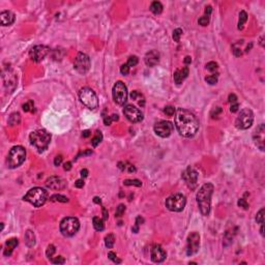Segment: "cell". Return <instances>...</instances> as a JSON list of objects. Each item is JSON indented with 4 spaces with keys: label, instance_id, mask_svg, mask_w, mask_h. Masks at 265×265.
<instances>
[{
    "label": "cell",
    "instance_id": "cell-1",
    "mask_svg": "<svg viewBox=\"0 0 265 265\" xmlns=\"http://www.w3.org/2000/svg\"><path fill=\"white\" fill-rule=\"evenodd\" d=\"M175 126L182 137L190 138L198 132L199 121L192 112L184 109H177L175 112Z\"/></svg>",
    "mask_w": 265,
    "mask_h": 265
},
{
    "label": "cell",
    "instance_id": "cell-2",
    "mask_svg": "<svg viewBox=\"0 0 265 265\" xmlns=\"http://www.w3.org/2000/svg\"><path fill=\"white\" fill-rule=\"evenodd\" d=\"M213 185L211 183H205L201 186L199 192L197 193V203L199 205L200 211L203 215H208L210 212L211 205V196L213 193Z\"/></svg>",
    "mask_w": 265,
    "mask_h": 265
},
{
    "label": "cell",
    "instance_id": "cell-3",
    "mask_svg": "<svg viewBox=\"0 0 265 265\" xmlns=\"http://www.w3.org/2000/svg\"><path fill=\"white\" fill-rule=\"evenodd\" d=\"M30 143L38 149V151H43L48 148L51 142V135L45 130H34L29 136Z\"/></svg>",
    "mask_w": 265,
    "mask_h": 265
},
{
    "label": "cell",
    "instance_id": "cell-4",
    "mask_svg": "<svg viewBox=\"0 0 265 265\" xmlns=\"http://www.w3.org/2000/svg\"><path fill=\"white\" fill-rule=\"evenodd\" d=\"M25 201L31 203L33 206L39 207L46 203L48 199V193L46 190L41 188H33L28 190L26 195L24 196Z\"/></svg>",
    "mask_w": 265,
    "mask_h": 265
},
{
    "label": "cell",
    "instance_id": "cell-5",
    "mask_svg": "<svg viewBox=\"0 0 265 265\" xmlns=\"http://www.w3.org/2000/svg\"><path fill=\"white\" fill-rule=\"evenodd\" d=\"M26 157V150L22 146H14L9 150L7 156V166L10 169L21 166Z\"/></svg>",
    "mask_w": 265,
    "mask_h": 265
},
{
    "label": "cell",
    "instance_id": "cell-6",
    "mask_svg": "<svg viewBox=\"0 0 265 265\" xmlns=\"http://www.w3.org/2000/svg\"><path fill=\"white\" fill-rule=\"evenodd\" d=\"M80 229V222L78 219L72 216L64 217L60 223V232L66 237L75 235Z\"/></svg>",
    "mask_w": 265,
    "mask_h": 265
},
{
    "label": "cell",
    "instance_id": "cell-7",
    "mask_svg": "<svg viewBox=\"0 0 265 265\" xmlns=\"http://www.w3.org/2000/svg\"><path fill=\"white\" fill-rule=\"evenodd\" d=\"M79 98L81 103L86 106L88 109L94 110L98 106V98H97L95 92L89 87H84L79 92Z\"/></svg>",
    "mask_w": 265,
    "mask_h": 265
},
{
    "label": "cell",
    "instance_id": "cell-8",
    "mask_svg": "<svg viewBox=\"0 0 265 265\" xmlns=\"http://www.w3.org/2000/svg\"><path fill=\"white\" fill-rule=\"evenodd\" d=\"M185 204L186 199L182 194L172 195L166 200V207L170 211H175V212H180L183 210Z\"/></svg>",
    "mask_w": 265,
    "mask_h": 265
},
{
    "label": "cell",
    "instance_id": "cell-9",
    "mask_svg": "<svg viewBox=\"0 0 265 265\" xmlns=\"http://www.w3.org/2000/svg\"><path fill=\"white\" fill-rule=\"evenodd\" d=\"M254 121V114L252 110L250 109H243L240 111L239 115L237 116L235 120V125L239 130H248L251 127Z\"/></svg>",
    "mask_w": 265,
    "mask_h": 265
},
{
    "label": "cell",
    "instance_id": "cell-10",
    "mask_svg": "<svg viewBox=\"0 0 265 265\" xmlns=\"http://www.w3.org/2000/svg\"><path fill=\"white\" fill-rule=\"evenodd\" d=\"M112 94H113V99L116 104L124 105L127 101V88L124 85V83L121 81L116 82L113 86Z\"/></svg>",
    "mask_w": 265,
    "mask_h": 265
},
{
    "label": "cell",
    "instance_id": "cell-11",
    "mask_svg": "<svg viewBox=\"0 0 265 265\" xmlns=\"http://www.w3.org/2000/svg\"><path fill=\"white\" fill-rule=\"evenodd\" d=\"M74 67L80 74H86L90 68V58L84 53H79L75 59Z\"/></svg>",
    "mask_w": 265,
    "mask_h": 265
},
{
    "label": "cell",
    "instance_id": "cell-12",
    "mask_svg": "<svg viewBox=\"0 0 265 265\" xmlns=\"http://www.w3.org/2000/svg\"><path fill=\"white\" fill-rule=\"evenodd\" d=\"M173 124L170 121H166V120H161V121L156 122L154 124V132L157 136L161 137V138H168L173 132Z\"/></svg>",
    "mask_w": 265,
    "mask_h": 265
},
{
    "label": "cell",
    "instance_id": "cell-13",
    "mask_svg": "<svg viewBox=\"0 0 265 265\" xmlns=\"http://www.w3.org/2000/svg\"><path fill=\"white\" fill-rule=\"evenodd\" d=\"M200 248V235L197 232H192L188 236V245H186V255L193 256L199 251Z\"/></svg>",
    "mask_w": 265,
    "mask_h": 265
},
{
    "label": "cell",
    "instance_id": "cell-14",
    "mask_svg": "<svg viewBox=\"0 0 265 265\" xmlns=\"http://www.w3.org/2000/svg\"><path fill=\"white\" fill-rule=\"evenodd\" d=\"M123 114L130 122H140L143 120V113L141 110L132 105H126L123 109Z\"/></svg>",
    "mask_w": 265,
    "mask_h": 265
},
{
    "label": "cell",
    "instance_id": "cell-15",
    "mask_svg": "<svg viewBox=\"0 0 265 265\" xmlns=\"http://www.w3.org/2000/svg\"><path fill=\"white\" fill-rule=\"evenodd\" d=\"M49 52H50V49L48 47L43 45H37L30 50L29 56H30V58L34 62H41L48 55Z\"/></svg>",
    "mask_w": 265,
    "mask_h": 265
},
{
    "label": "cell",
    "instance_id": "cell-16",
    "mask_svg": "<svg viewBox=\"0 0 265 265\" xmlns=\"http://www.w3.org/2000/svg\"><path fill=\"white\" fill-rule=\"evenodd\" d=\"M182 178L190 188H194L198 181V172L192 167H188L182 173Z\"/></svg>",
    "mask_w": 265,
    "mask_h": 265
},
{
    "label": "cell",
    "instance_id": "cell-17",
    "mask_svg": "<svg viewBox=\"0 0 265 265\" xmlns=\"http://www.w3.org/2000/svg\"><path fill=\"white\" fill-rule=\"evenodd\" d=\"M265 136V125L261 123L258 127L255 130L254 134H253V140H254L255 144L257 145L260 150H264V138Z\"/></svg>",
    "mask_w": 265,
    "mask_h": 265
},
{
    "label": "cell",
    "instance_id": "cell-18",
    "mask_svg": "<svg viewBox=\"0 0 265 265\" xmlns=\"http://www.w3.org/2000/svg\"><path fill=\"white\" fill-rule=\"evenodd\" d=\"M46 185L51 190H63L66 186V182L64 181L63 178L58 177V176H51L50 178H48L46 181Z\"/></svg>",
    "mask_w": 265,
    "mask_h": 265
},
{
    "label": "cell",
    "instance_id": "cell-19",
    "mask_svg": "<svg viewBox=\"0 0 265 265\" xmlns=\"http://www.w3.org/2000/svg\"><path fill=\"white\" fill-rule=\"evenodd\" d=\"M166 257H167V254L159 244H155L152 246V248H151V260L153 262L161 263L165 260Z\"/></svg>",
    "mask_w": 265,
    "mask_h": 265
},
{
    "label": "cell",
    "instance_id": "cell-20",
    "mask_svg": "<svg viewBox=\"0 0 265 265\" xmlns=\"http://www.w3.org/2000/svg\"><path fill=\"white\" fill-rule=\"evenodd\" d=\"M2 78L4 81V86L6 87L7 90H9V92H12L14 89L17 86V77L14 72H12L10 70H7V72H3Z\"/></svg>",
    "mask_w": 265,
    "mask_h": 265
},
{
    "label": "cell",
    "instance_id": "cell-21",
    "mask_svg": "<svg viewBox=\"0 0 265 265\" xmlns=\"http://www.w3.org/2000/svg\"><path fill=\"white\" fill-rule=\"evenodd\" d=\"M144 61L147 66L156 65L159 61V53L157 51H155V50H152V51L148 52V53L145 55Z\"/></svg>",
    "mask_w": 265,
    "mask_h": 265
},
{
    "label": "cell",
    "instance_id": "cell-22",
    "mask_svg": "<svg viewBox=\"0 0 265 265\" xmlns=\"http://www.w3.org/2000/svg\"><path fill=\"white\" fill-rule=\"evenodd\" d=\"M0 21L2 26H8L14 22V14L10 10H4L0 14Z\"/></svg>",
    "mask_w": 265,
    "mask_h": 265
},
{
    "label": "cell",
    "instance_id": "cell-23",
    "mask_svg": "<svg viewBox=\"0 0 265 265\" xmlns=\"http://www.w3.org/2000/svg\"><path fill=\"white\" fill-rule=\"evenodd\" d=\"M188 66H184V67H182V70H175V72L173 75V78L176 84H181L184 81V79L188 78Z\"/></svg>",
    "mask_w": 265,
    "mask_h": 265
},
{
    "label": "cell",
    "instance_id": "cell-24",
    "mask_svg": "<svg viewBox=\"0 0 265 265\" xmlns=\"http://www.w3.org/2000/svg\"><path fill=\"white\" fill-rule=\"evenodd\" d=\"M25 243L27 244V246L29 248H32L35 244V235L31 230H28V231L25 233Z\"/></svg>",
    "mask_w": 265,
    "mask_h": 265
},
{
    "label": "cell",
    "instance_id": "cell-25",
    "mask_svg": "<svg viewBox=\"0 0 265 265\" xmlns=\"http://www.w3.org/2000/svg\"><path fill=\"white\" fill-rule=\"evenodd\" d=\"M163 4L159 1H153L150 5V10L153 12L154 14H159L163 12Z\"/></svg>",
    "mask_w": 265,
    "mask_h": 265
},
{
    "label": "cell",
    "instance_id": "cell-26",
    "mask_svg": "<svg viewBox=\"0 0 265 265\" xmlns=\"http://www.w3.org/2000/svg\"><path fill=\"white\" fill-rule=\"evenodd\" d=\"M21 122V115L19 113H12L8 118V124L12 126L18 125Z\"/></svg>",
    "mask_w": 265,
    "mask_h": 265
},
{
    "label": "cell",
    "instance_id": "cell-27",
    "mask_svg": "<svg viewBox=\"0 0 265 265\" xmlns=\"http://www.w3.org/2000/svg\"><path fill=\"white\" fill-rule=\"evenodd\" d=\"M92 223H93V227L96 231H103L105 229V224H104V221L101 219L97 216H94L92 219Z\"/></svg>",
    "mask_w": 265,
    "mask_h": 265
},
{
    "label": "cell",
    "instance_id": "cell-28",
    "mask_svg": "<svg viewBox=\"0 0 265 265\" xmlns=\"http://www.w3.org/2000/svg\"><path fill=\"white\" fill-rule=\"evenodd\" d=\"M246 20H248V14L244 10H241L239 14V20H238V26H237V28L239 30H241L243 28V25L246 22Z\"/></svg>",
    "mask_w": 265,
    "mask_h": 265
},
{
    "label": "cell",
    "instance_id": "cell-29",
    "mask_svg": "<svg viewBox=\"0 0 265 265\" xmlns=\"http://www.w3.org/2000/svg\"><path fill=\"white\" fill-rule=\"evenodd\" d=\"M101 140H103V134H101L99 130H96V132H95V136L93 137L92 140H91V144H92L93 147H96L97 145L101 142Z\"/></svg>",
    "mask_w": 265,
    "mask_h": 265
},
{
    "label": "cell",
    "instance_id": "cell-30",
    "mask_svg": "<svg viewBox=\"0 0 265 265\" xmlns=\"http://www.w3.org/2000/svg\"><path fill=\"white\" fill-rule=\"evenodd\" d=\"M114 242H115V237H114L113 234H108V235L105 237V244L108 248H113Z\"/></svg>",
    "mask_w": 265,
    "mask_h": 265
},
{
    "label": "cell",
    "instance_id": "cell-31",
    "mask_svg": "<svg viewBox=\"0 0 265 265\" xmlns=\"http://www.w3.org/2000/svg\"><path fill=\"white\" fill-rule=\"evenodd\" d=\"M50 200H51L52 202H62V203L68 202V199L66 198L65 196H62V195H53V196L50 198Z\"/></svg>",
    "mask_w": 265,
    "mask_h": 265
},
{
    "label": "cell",
    "instance_id": "cell-32",
    "mask_svg": "<svg viewBox=\"0 0 265 265\" xmlns=\"http://www.w3.org/2000/svg\"><path fill=\"white\" fill-rule=\"evenodd\" d=\"M124 185H135V186H141L142 182L139 179H125L123 181Z\"/></svg>",
    "mask_w": 265,
    "mask_h": 265
},
{
    "label": "cell",
    "instance_id": "cell-33",
    "mask_svg": "<svg viewBox=\"0 0 265 265\" xmlns=\"http://www.w3.org/2000/svg\"><path fill=\"white\" fill-rule=\"evenodd\" d=\"M19 244V240L18 238H12V239L7 240V241L5 242V245L7 246V248H12V250H14V248H16L17 245Z\"/></svg>",
    "mask_w": 265,
    "mask_h": 265
},
{
    "label": "cell",
    "instance_id": "cell-34",
    "mask_svg": "<svg viewBox=\"0 0 265 265\" xmlns=\"http://www.w3.org/2000/svg\"><path fill=\"white\" fill-rule=\"evenodd\" d=\"M264 212H265V209L264 208L260 209V210H259V212L257 213V216H256L257 223L261 224V225H262V224H264Z\"/></svg>",
    "mask_w": 265,
    "mask_h": 265
},
{
    "label": "cell",
    "instance_id": "cell-35",
    "mask_svg": "<svg viewBox=\"0 0 265 265\" xmlns=\"http://www.w3.org/2000/svg\"><path fill=\"white\" fill-rule=\"evenodd\" d=\"M55 252H56L55 246H54L53 244H49L47 248V251H46V255H47L48 258L51 259L52 257H53V255L55 254Z\"/></svg>",
    "mask_w": 265,
    "mask_h": 265
},
{
    "label": "cell",
    "instance_id": "cell-36",
    "mask_svg": "<svg viewBox=\"0 0 265 265\" xmlns=\"http://www.w3.org/2000/svg\"><path fill=\"white\" fill-rule=\"evenodd\" d=\"M182 35V29L180 28H176L175 30L173 31V39L177 43H179L180 41V36Z\"/></svg>",
    "mask_w": 265,
    "mask_h": 265
},
{
    "label": "cell",
    "instance_id": "cell-37",
    "mask_svg": "<svg viewBox=\"0 0 265 265\" xmlns=\"http://www.w3.org/2000/svg\"><path fill=\"white\" fill-rule=\"evenodd\" d=\"M205 81H206L208 84L210 85H214L217 83V75H211V76H208L205 78Z\"/></svg>",
    "mask_w": 265,
    "mask_h": 265
},
{
    "label": "cell",
    "instance_id": "cell-38",
    "mask_svg": "<svg viewBox=\"0 0 265 265\" xmlns=\"http://www.w3.org/2000/svg\"><path fill=\"white\" fill-rule=\"evenodd\" d=\"M124 211H125V205H124V204H119V205H118V207H117V209H116L115 216H117V217L122 216V214L124 213Z\"/></svg>",
    "mask_w": 265,
    "mask_h": 265
},
{
    "label": "cell",
    "instance_id": "cell-39",
    "mask_svg": "<svg viewBox=\"0 0 265 265\" xmlns=\"http://www.w3.org/2000/svg\"><path fill=\"white\" fill-rule=\"evenodd\" d=\"M139 62V59L137 56H130V58H128L127 60V65L130 66V67H132V66H136L137 64H138Z\"/></svg>",
    "mask_w": 265,
    "mask_h": 265
},
{
    "label": "cell",
    "instance_id": "cell-40",
    "mask_svg": "<svg viewBox=\"0 0 265 265\" xmlns=\"http://www.w3.org/2000/svg\"><path fill=\"white\" fill-rule=\"evenodd\" d=\"M217 67H219V66H217V63L216 62H214V61H210V62H208V63L206 64V68L211 72H215V70H217Z\"/></svg>",
    "mask_w": 265,
    "mask_h": 265
},
{
    "label": "cell",
    "instance_id": "cell-41",
    "mask_svg": "<svg viewBox=\"0 0 265 265\" xmlns=\"http://www.w3.org/2000/svg\"><path fill=\"white\" fill-rule=\"evenodd\" d=\"M198 23L201 25V26H207L209 24V17L208 16H203L199 19Z\"/></svg>",
    "mask_w": 265,
    "mask_h": 265
},
{
    "label": "cell",
    "instance_id": "cell-42",
    "mask_svg": "<svg viewBox=\"0 0 265 265\" xmlns=\"http://www.w3.org/2000/svg\"><path fill=\"white\" fill-rule=\"evenodd\" d=\"M164 112H165L168 116H172V115H174V113H175V108L172 107V106H167V107L164 109Z\"/></svg>",
    "mask_w": 265,
    "mask_h": 265
},
{
    "label": "cell",
    "instance_id": "cell-43",
    "mask_svg": "<svg viewBox=\"0 0 265 265\" xmlns=\"http://www.w3.org/2000/svg\"><path fill=\"white\" fill-rule=\"evenodd\" d=\"M120 72H121L123 76H126V75L130 74V66L127 65V63L122 64L121 67H120Z\"/></svg>",
    "mask_w": 265,
    "mask_h": 265
},
{
    "label": "cell",
    "instance_id": "cell-44",
    "mask_svg": "<svg viewBox=\"0 0 265 265\" xmlns=\"http://www.w3.org/2000/svg\"><path fill=\"white\" fill-rule=\"evenodd\" d=\"M237 204H238V206L242 207L243 209H248V203L245 201V199H243V198L239 199L238 202H237Z\"/></svg>",
    "mask_w": 265,
    "mask_h": 265
},
{
    "label": "cell",
    "instance_id": "cell-45",
    "mask_svg": "<svg viewBox=\"0 0 265 265\" xmlns=\"http://www.w3.org/2000/svg\"><path fill=\"white\" fill-rule=\"evenodd\" d=\"M52 263H53V264H64V263H65V260H64V258L62 256H58V257H56L55 259L52 260Z\"/></svg>",
    "mask_w": 265,
    "mask_h": 265
},
{
    "label": "cell",
    "instance_id": "cell-46",
    "mask_svg": "<svg viewBox=\"0 0 265 265\" xmlns=\"http://www.w3.org/2000/svg\"><path fill=\"white\" fill-rule=\"evenodd\" d=\"M32 108H33V103L31 101H29L28 103H26V104H24V105H23V110H24L25 112L31 111V110H32Z\"/></svg>",
    "mask_w": 265,
    "mask_h": 265
},
{
    "label": "cell",
    "instance_id": "cell-47",
    "mask_svg": "<svg viewBox=\"0 0 265 265\" xmlns=\"http://www.w3.org/2000/svg\"><path fill=\"white\" fill-rule=\"evenodd\" d=\"M232 52H233V54L236 56V57H239V56H241V54H242V52H241V50H240V48L236 47L235 45L232 46Z\"/></svg>",
    "mask_w": 265,
    "mask_h": 265
},
{
    "label": "cell",
    "instance_id": "cell-48",
    "mask_svg": "<svg viewBox=\"0 0 265 265\" xmlns=\"http://www.w3.org/2000/svg\"><path fill=\"white\" fill-rule=\"evenodd\" d=\"M108 257H109L110 260L114 261V262H116V263H120V262H121V261L118 260V259H117V257H116V254L114 252H109V253H108Z\"/></svg>",
    "mask_w": 265,
    "mask_h": 265
},
{
    "label": "cell",
    "instance_id": "cell-49",
    "mask_svg": "<svg viewBox=\"0 0 265 265\" xmlns=\"http://www.w3.org/2000/svg\"><path fill=\"white\" fill-rule=\"evenodd\" d=\"M228 101H229L230 104H235L237 103V96H236L234 93H231V94L229 95V97H228Z\"/></svg>",
    "mask_w": 265,
    "mask_h": 265
},
{
    "label": "cell",
    "instance_id": "cell-50",
    "mask_svg": "<svg viewBox=\"0 0 265 265\" xmlns=\"http://www.w3.org/2000/svg\"><path fill=\"white\" fill-rule=\"evenodd\" d=\"M112 121H113V120H112L111 116H108V115L104 116V123H105L106 125H111Z\"/></svg>",
    "mask_w": 265,
    "mask_h": 265
},
{
    "label": "cell",
    "instance_id": "cell-51",
    "mask_svg": "<svg viewBox=\"0 0 265 265\" xmlns=\"http://www.w3.org/2000/svg\"><path fill=\"white\" fill-rule=\"evenodd\" d=\"M238 108H239V105H238V103L231 104V107H230V111H231L232 113H235V112L238 111Z\"/></svg>",
    "mask_w": 265,
    "mask_h": 265
},
{
    "label": "cell",
    "instance_id": "cell-52",
    "mask_svg": "<svg viewBox=\"0 0 265 265\" xmlns=\"http://www.w3.org/2000/svg\"><path fill=\"white\" fill-rule=\"evenodd\" d=\"M75 186H76V188H83V186H84V180H83V179H78L76 182H75Z\"/></svg>",
    "mask_w": 265,
    "mask_h": 265
},
{
    "label": "cell",
    "instance_id": "cell-53",
    "mask_svg": "<svg viewBox=\"0 0 265 265\" xmlns=\"http://www.w3.org/2000/svg\"><path fill=\"white\" fill-rule=\"evenodd\" d=\"M61 163H62V156L61 155H57V156L55 157V159H54V165L59 166Z\"/></svg>",
    "mask_w": 265,
    "mask_h": 265
},
{
    "label": "cell",
    "instance_id": "cell-54",
    "mask_svg": "<svg viewBox=\"0 0 265 265\" xmlns=\"http://www.w3.org/2000/svg\"><path fill=\"white\" fill-rule=\"evenodd\" d=\"M63 169L65 170V171H70V169H72V163L70 161H66V163L63 164Z\"/></svg>",
    "mask_w": 265,
    "mask_h": 265
},
{
    "label": "cell",
    "instance_id": "cell-55",
    "mask_svg": "<svg viewBox=\"0 0 265 265\" xmlns=\"http://www.w3.org/2000/svg\"><path fill=\"white\" fill-rule=\"evenodd\" d=\"M143 223H144V219H143V217H141L140 215H139V216H137V219H136V225L137 226H140V225H142Z\"/></svg>",
    "mask_w": 265,
    "mask_h": 265
},
{
    "label": "cell",
    "instance_id": "cell-56",
    "mask_svg": "<svg viewBox=\"0 0 265 265\" xmlns=\"http://www.w3.org/2000/svg\"><path fill=\"white\" fill-rule=\"evenodd\" d=\"M139 95H141V94L138 92V91L135 90V91H132V92L130 93V98H132V99H137V97H138Z\"/></svg>",
    "mask_w": 265,
    "mask_h": 265
},
{
    "label": "cell",
    "instance_id": "cell-57",
    "mask_svg": "<svg viewBox=\"0 0 265 265\" xmlns=\"http://www.w3.org/2000/svg\"><path fill=\"white\" fill-rule=\"evenodd\" d=\"M211 12H212V7L211 6H206V8H205V16H210Z\"/></svg>",
    "mask_w": 265,
    "mask_h": 265
},
{
    "label": "cell",
    "instance_id": "cell-58",
    "mask_svg": "<svg viewBox=\"0 0 265 265\" xmlns=\"http://www.w3.org/2000/svg\"><path fill=\"white\" fill-rule=\"evenodd\" d=\"M101 210H103V215H104V219H108V217H109V213H108L107 209L105 208V207H103L101 208Z\"/></svg>",
    "mask_w": 265,
    "mask_h": 265
},
{
    "label": "cell",
    "instance_id": "cell-59",
    "mask_svg": "<svg viewBox=\"0 0 265 265\" xmlns=\"http://www.w3.org/2000/svg\"><path fill=\"white\" fill-rule=\"evenodd\" d=\"M81 176H82L83 178L87 177V176H88V170H87V169H83L82 171H81Z\"/></svg>",
    "mask_w": 265,
    "mask_h": 265
},
{
    "label": "cell",
    "instance_id": "cell-60",
    "mask_svg": "<svg viewBox=\"0 0 265 265\" xmlns=\"http://www.w3.org/2000/svg\"><path fill=\"white\" fill-rule=\"evenodd\" d=\"M90 135H91V132H90V130H84V132H82V136L84 137V138H88Z\"/></svg>",
    "mask_w": 265,
    "mask_h": 265
},
{
    "label": "cell",
    "instance_id": "cell-61",
    "mask_svg": "<svg viewBox=\"0 0 265 265\" xmlns=\"http://www.w3.org/2000/svg\"><path fill=\"white\" fill-rule=\"evenodd\" d=\"M190 62H192V58H190V56H186V57L184 58V63H185V64H190Z\"/></svg>",
    "mask_w": 265,
    "mask_h": 265
},
{
    "label": "cell",
    "instance_id": "cell-62",
    "mask_svg": "<svg viewBox=\"0 0 265 265\" xmlns=\"http://www.w3.org/2000/svg\"><path fill=\"white\" fill-rule=\"evenodd\" d=\"M111 118H112V120H113V121H117V120L119 119V117H118L117 114H112Z\"/></svg>",
    "mask_w": 265,
    "mask_h": 265
},
{
    "label": "cell",
    "instance_id": "cell-63",
    "mask_svg": "<svg viewBox=\"0 0 265 265\" xmlns=\"http://www.w3.org/2000/svg\"><path fill=\"white\" fill-rule=\"evenodd\" d=\"M93 202L99 204V203L101 202V198H98V197H94V198H93Z\"/></svg>",
    "mask_w": 265,
    "mask_h": 265
},
{
    "label": "cell",
    "instance_id": "cell-64",
    "mask_svg": "<svg viewBox=\"0 0 265 265\" xmlns=\"http://www.w3.org/2000/svg\"><path fill=\"white\" fill-rule=\"evenodd\" d=\"M128 171H130V172H135V171H136V168H135L134 166L130 165V169H128Z\"/></svg>",
    "mask_w": 265,
    "mask_h": 265
}]
</instances>
